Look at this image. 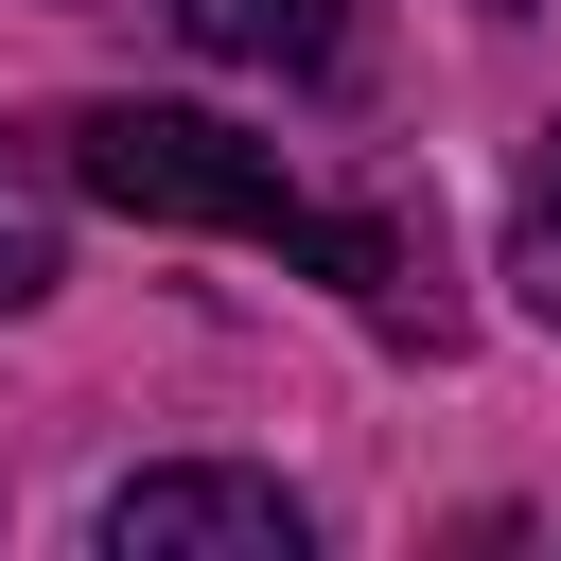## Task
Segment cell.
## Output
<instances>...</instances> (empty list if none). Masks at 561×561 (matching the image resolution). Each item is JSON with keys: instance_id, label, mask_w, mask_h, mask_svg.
<instances>
[{"instance_id": "1", "label": "cell", "mask_w": 561, "mask_h": 561, "mask_svg": "<svg viewBox=\"0 0 561 561\" xmlns=\"http://www.w3.org/2000/svg\"><path fill=\"white\" fill-rule=\"evenodd\" d=\"M35 158H53L70 193L140 210V228H245V245H298V228H316V210L280 193V158H263L245 123H210V105H53Z\"/></svg>"}, {"instance_id": "2", "label": "cell", "mask_w": 561, "mask_h": 561, "mask_svg": "<svg viewBox=\"0 0 561 561\" xmlns=\"http://www.w3.org/2000/svg\"><path fill=\"white\" fill-rule=\"evenodd\" d=\"M298 543H316V508L280 473H228V456L105 491V561H298Z\"/></svg>"}, {"instance_id": "3", "label": "cell", "mask_w": 561, "mask_h": 561, "mask_svg": "<svg viewBox=\"0 0 561 561\" xmlns=\"http://www.w3.org/2000/svg\"><path fill=\"white\" fill-rule=\"evenodd\" d=\"M175 35L228 53V70H333V53H351L333 0H175Z\"/></svg>"}, {"instance_id": "4", "label": "cell", "mask_w": 561, "mask_h": 561, "mask_svg": "<svg viewBox=\"0 0 561 561\" xmlns=\"http://www.w3.org/2000/svg\"><path fill=\"white\" fill-rule=\"evenodd\" d=\"M508 298L561 333V140H543V175H526V228H508Z\"/></svg>"}, {"instance_id": "5", "label": "cell", "mask_w": 561, "mask_h": 561, "mask_svg": "<svg viewBox=\"0 0 561 561\" xmlns=\"http://www.w3.org/2000/svg\"><path fill=\"white\" fill-rule=\"evenodd\" d=\"M35 298H53V228H35V210H0V316H35Z\"/></svg>"}]
</instances>
